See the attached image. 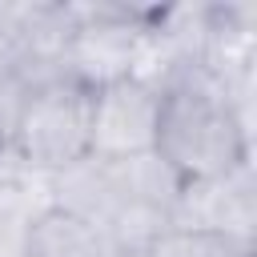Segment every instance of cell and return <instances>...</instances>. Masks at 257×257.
Returning a JSON list of instances; mask_svg holds the SVG:
<instances>
[{"label":"cell","instance_id":"1","mask_svg":"<svg viewBox=\"0 0 257 257\" xmlns=\"http://www.w3.org/2000/svg\"><path fill=\"white\" fill-rule=\"evenodd\" d=\"M185 185L253 165V120H245L205 68H185L161 88L153 149Z\"/></svg>","mask_w":257,"mask_h":257},{"label":"cell","instance_id":"2","mask_svg":"<svg viewBox=\"0 0 257 257\" xmlns=\"http://www.w3.org/2000/svg\"><path fill=\"white\" fill-rule=\"evenodd\" d=\"M88 108L92 88L72 76L28 84L8 133V145L24 173L48 181L88 157Z\"/></svg>","mask_w":257,"mask_h":257},{"label":"cell","instance_id":"3","mask_svg":"<svg viewBox=\"0 0 257 257\" xmlns=\"http://www.w3.org/2000/svg\"><path fill=\"white\" fill-rule=\"evenodd\" d=\"M161 92L137 76L112 80L92 92L88 108V157L92 161H128L157 149Z\"/></svg>","mask_w":257,"mask_h":257},{"label":"cell","instance_id":"4","mask_svg":"<svg viewBox=\"0 0 257 257\" xmlns=\"http://www.w3.org/2000/svg\"><path fill=\"white\" fill-rule=\"evenodd\" d=\"M253 225H257L253 165L225 173V177L193 181L181 189L173 205V229H209V233H225L237 241H253Z\"/></svg>","mask_w":257,"mask_h":257},{"label":"cell","instance_id":"5","mask_svg":"<svg viewBox=\"0 0 257 257\" xmlns=\"http://www.w3.org/2000/svg\"><path fill=\"white\" fill-rule=\"evenodd\" d=\"M24 257H116L100 225L44 205L24 233Z\"/></svg>","mask_w":257,"mask_h":257},{"label":"cell","instance_id":"6","mask_svg":"<svg viewBox=\"0 0 257 257\" xmlns=\"http://www.w3.org/2000/svg\"><path fill=\"white\" fill-rule=\"evenodd\" d=\"M104 165L112 169V181H116L120 201L153 205V209H161V213L173 217V205H177L185 181L157 153H141V157H128V161H104Z\"/></svg>","mask_w":257,"mask_h":257},{"label":"cell","instance_id":"7","mask_svg":"<svg viewBox=\"0 0 257 257\" xmlns=\"http://www.w3.org/2000/svg\"><path fill=\"white\" fill-rule=\"evenodd\" d=\"M141 257H253V241H237L209 229H169Z\"/></svg>","mask_w":257,"mask_h":257}]
</instances>
